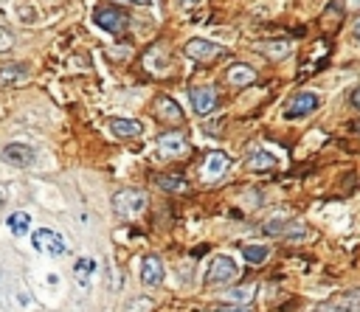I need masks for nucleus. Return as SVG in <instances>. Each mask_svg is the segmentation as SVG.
<instances>
[{
  "mask_svg": "<svg viewBox=\"0 0 360 312\" xmlns=\"http://www.w3.org/2000/svg\"><path fill=\"white\" fill-rule=\"evenodd\" d=\"M113 208L118 217H138L143 208H147V194L138 189H121L113 194Z\"/></svg>",
  "mask_w": 360,
  "mask_h": 312,
  "instance_id": "obj_1",
  "label": "nucleus"
},
{
  "mask_svg": "<svg viewBox=\"0 0 360 312\" xmlns=\"http://www.w3.org/2000/svg\"><path fill=\"white\" fill-rule=\"evenodd\" d=\"M237 262L231 256H214L205 273V284L208 287H220V284H231L237 279Z\"/></svg>",
  "mask_w": 360,
  "mask_h": 312,
  "instance_id": "obj_2",
  "label": "nucleus"
},
{
  "mask_svg": "<svg viewBox=\"0 0 360 312\" xmlns=\"http://www.w3.org/2000/svg\"><path fill=\"white\" fill-rule=\"evenodd\" d=\"M93 23L99 29L110 31V34H121L127 29V23H130V15L124 9H118V6H99L96 15H93Z\"/></svg>",
  "mask_w": 360,
  "mask_h": 312,
  "instance_id": "obj_3",
  "label": "nucleus"
},
{
  "mask_svg": "<svg viewBox=\"0 0 360 312\" xmlns=\"http://www.w3.org/2000/svg\"><path fill=\"white\" fill-rule=\"evenodd\" d=\"M183 51H186V56H191V59H197V62H211V59H217V56H223V54H226V48H223V45L211 42V40H200V37L189 40Z\"/></svg>",
  "mask_w": 360,
  "mask_h": 312,
  "instance_id": "obj_4",
  "label": "nucleus"
},
{
  "mask_svg": "<svg viewBox=\"0 0 360 312\" xmlns=\"http://www.w3.org/2000/svg\"><path fill=\"white\" fill-rule=\"evenodd\" d=\"M318 104H321V99H318L315 93H310V91H302V93H296L290 102H287V110H284V116H287V118H304V116L315 113V110H318Z\"/></svg>",
  "mask_w": 360,
  "mask_h": 312,
  "instance_id": "obj_5",
  "label": "nucleus"
},
{
  "mask_svg": "<svg viewBox=\"0 0 360 312\" xmlns=\"http://www.w3.org/2000/svg\"><path fill=\"white\" fill-rule=\"evenodd\" d=\"M0 158H3L9 166L29 169V166H34V161H37V152H34L31 146H26V143H9L3 152H0Z\"/></svg>",
  "mask_w": 360,
  "mask_h": 312,
  "instance_id": "obj_6",
  "label": "nucleus"
},
{
  "mask_svg": "<svg viewBox=\"0 0 360 312\" xmlns=\"http://www.w3.org/2000/svg\"><path fill=\"white\" fill-rule=\"evenodd\" d=\"M34 248L48 251L51 256H62L65 254V240L51 228H40V231H34Z\"/></svg>",
  "mask_w": 360,
  "mask_h": 312,
  "instance_id": "obj_7",
  "label": "nucleus"
},
{
  "mask_svg": "<svg viewBox=\"0 0 360 312\" xmlns=\"http://www.w3.org/2000/svg\"><path fill=\"white\" fill-rule=\"evenodd\" d=\"M189 99H191V107H194L197 116H208L214 107H217V91L214 88H191Z\"/></svg>",
  "mask_w": 360,
  "mask_h": 312,
  "instance_id": "obj_8",
  "label": "nucleus"
},
{
  "mask_svg": "<svg viewBox=\"0 0 360 312\" xmlns=\"http://www.w3.org/2000/svg\"><path fill=\"white\" fill-rule=\"evenodd\" d=\"M228 166H231V158L226 152H211L205 158V164H203V178L205 180H217L220 175L228 172Z\"/></svg>",
  "mask_w": 360,
  "mask_h": 312,
  "instance_id": "obj_9",
  "label": "nucleus"
},
{
  "mask_svg": "<svg viewBox=\"0 0 360 312\" xmlns=\"http://www.w3.org/2000/svg\"><path fill=\"white\" fill-rule=\"evenodd\" d=\"M158 152L164 155V158H178V155L189 152V143L180 132H166L158 138Z\"/></svg>",
  "mask_w": 360,
  "mask_h": 312,
  "instance_id": "obj_10",
  "label": "nucleus"
},
{
  "mask_svg": "<svg viewBox=\"0 0 360 312\" xmlns=\"http://www.w3.org/2000/svg\"><path fill=\"white\" fill-rule=\"evenodd\" d=\"M141 281L147 287H158L164 281V262L158 256H143V262H141Z\"/></svg>",
  "mask_w": 360,
  "mask_h": 312,
  "instance_id": "obj_11",
  "label": "nucleus"
},
{
  "mask_svg": "<svg viewBox=\"0 0 360 312\" xmlns=\"http://www.w3.org/2000/svg\"><path fill=\"white\" fill-rule=\"evenodd\" d=\"M26 79H29V68L20 62L0 68V88H15V85H23Z\"/></svg>",
  "mask_w": 360,
  "mask_h": 312,
  "instance_id": "obj_12",
  "label": "nucleus"
},
{
  "mask_svg": "<svg viewBox=\"0 0 360 312\" xmlns=\"http://www.w3.org/2000/svg\"><path fill=\"white\" fill-rule=\"evenodd\" d=\"M155 116H158L161 121H166V124H180V121H183L180 104L172 102L169 96H158V102H155Z\"/></svg>",
  "mask_w": 360,
  "mask_h": 312,
  "instance_id": "obj_13",
  "label": "nucleus"
},
{
  "mask_svg": "<svg viewBox=\"0 0 360 312\" xmlns=\"http://www.w3.org/2000/svg\"><path fill=\"white\" fill-rule=\"evenodd\" d=\"M110 132H113L116 138H121V141H132V138H141L143 127H141V121H130V118H113V121H110Z\"/></svg>",
  "mask_w": 360,
  "mask_h": 312,
  "instance_id": "obj_14",
  "label": "nucleus"
},
{
  "mask_svg": "<svg viewBox=\"0 0 360 312\" xmlns=\"http://www.w3.org/2000/svg\"><path fill=\"white\" fill-rule=\"evenodd\" d=\"M228 82H231L234 88H248V85H253V82H256V70H253L251 65L237 62V65H231V68H228Z\"/></svg>",
  "mask_w": 360,
  "mask_h": 312,
  "instance_id": "obj_15",
  "label": "nucleus"
},
{
  "mask_svg": "<svg viewBox=\"0 0 360 312\" xmlns=\"http://www.w3.org/2000/svg\"><path fill=\"white\" fill-rule=\"evenodd\" d=\"M265 233H270V237H304V228H290V222L284 219H270L265 225Z\"/></svg>",
  "mask_w": 360,
  "mask_h": 312,
  "instance_id": "obj_16",
  "label": "nucleus"
},
{
  "mask_svg": "<svg viewBox=\"0 0 360 312\" xmlns=\"http://www.w3.org/2000/svg\"><path fill=\"white\" fill-rule=\"evenodd\" d=\"M276 166V158L267 152V149H259V152H253L251 158H248V169L251 172H270Z\"/></svg>",
  "mask_w": 360,
  "mask_h": 312,
  "instance_id": "obj_17",
  "label": "nucleus"
},
{
  "mask_svg": "<svg viewBox=\"0 0 360 312\" xmlns=\"http://www.w3.org/2000/svg\"><path fill=\"white\" fill-rule=\"evenodd\" d=\"M93 270H96V262H93V259H79L77 267H74V279H77L82 287H91Z\"/></svg>",
  "mask_w": 360,
  "mask_h": 312,
  "instance_id": "obj_18",
  "label": "nucleus"
},
{
  "mask_svg": "<svg viewBox=\"0 0 360 312\" xmlns=\"http://www.w3.org/2000/svg\"><path fill=\"white\" fill-rule=\"evenodd\" d=\"M9 231L15 233V237H23V233H29V225H31V217L26 214V211H15L12 217H9Z\"/></svg>",
  "mask_w": 360,
  "mask_h": 312,
  "instance_id": "obj_19",
  "label": "nucleus"
},
{
  "mask_svg": "<svg viewBox=\"0 0 360 312\" xmlns=\"http://www.w3.org/2000/svg\"><path fill=\"white\" fill-rule=\"evenodd\" d=\"M155 180H158V186L164 192H186L189 189L186 180H183V175H158Z\"/></svg>",
  "mask_w": 360,
  "mask_h": 312,
  "instance_id": "obj_20",
  "label": "nucleus"
},
{
  "mask_svg": "<svg viewBox=\"0 0 360 312\" xmlns=\"http://www.w3.org/2000/svg\"><path fill=\"white\" fill-rule=\"evenodd\" d=\"M267 248L265 245H248V248H242V256L251 262V265H262L265 259H267Z\"/></svg>",
  "mask_w": 360,
  "mask_h": 312,
  "instance_id": "obj_21",
  "label": "nucleus"
},
{
  "mask_svg": "<svg viewBox=\"0 0 360 312\" xmlns=\"http://www.w3.org/2000/svg\"><path fill=\"white\" fill-rule=\"evenodd\" d=\"M315 312H354V304L349 298H338V301H329L327 306H318Z\"/></svg>",
  "mask_w": 360,
  "mask_h": 312,
  "instance_id": "obj_22",
  "label": "nucleus"
},
{
  "mask_svg": "<svg viewBox=\"0 0 360 312\" xmlns=\"http://www.w3.org/2000/svg\"><path fill=\"white\" fill-rule=\"evenodd\" d=\"M262 51L273 59H281V56L290 54V42H267V45H262Z\"/></svg>",
  "mask_w": 360,
  "mask_h": 312,
  "instance_id": "obj_23",
  "label": "nucleus"
},
{
  "mask_svg": "<svg viewBox=\"0 0 360 312\" xmlns=\"http://www.w3.org/2000/svg\"><path fill=\"white\" fill-rule=\"evenodd\" d=\"M228 298H231L234 304L251 301V298H253V287H240V290H231V292H228Z\"/></svg>",
  "mask_w": 360,
  "mask_h": 312,
  "instance_id": "obj_24",
  "label": "nucleus"
},
{
  "mask_svg": "<svg viewBox=\"0 0 360 312\" xmlns=\"http://www.w3.org/2000/svg\"><path fill=\"white\" fill-rule=\"evenodd\" d=\"M12 45H15V37L6 29H0V51H9Z\"/></svg>",
  "mask_w": 360,
  "mask_h": 312,
  "instance_id": "obj_25",
  "label": "nucleus"
},
{
  "mask_svg": "<svg viewBox=\"0 0 360 312\" xmlns=\"http://www.w3.org/2000/svg\"><path fill=\"white\" fill-rule=\"evenodd\" d=\"M217 312H251L248 306H242V304H228V306H220Z\"/></svg>",
  "mask_w": 360,
  "mask_h": 312,
  "instance_id": "obj_26",
  "label": "nucleus"
},
{
  "mask_svg": "<svg viewBox=\"0 0 360 312\" xmlns=\"http://www.w3.org/2000/svg\"><path fill=\"white\" fill-rule=\"evenodd\" d=\"M118 3H132V6H147L150 0H118Z\"/></svg>",
  "mask_w": 360,
  "mask_h": 312,
  "instance_id": "obj_27",
  "label": "nucleus"
},
{
  "mask_svg": "<svg viewBox=\"0 0 360 312\" xmlns=\"http://www.w3.org/2000/svg\"><path fill=\"white\" fill-rule=\"evenodd\" d=\"M352 104L360 110V88H357V91H352Z\"/></svg>",
  "mask_w": 360,
  "mask_h": 312,
  "instance_id": "obj_28",
  "label": "nucleus"
},
{
  "mask_svg": "<svg viewBox=\"0 0 360 312\" xmlns=\"http://www.w3.org/2000/svg\"><path fill=\"white\" fill-rule=\"evenodd\" d=\"M197 3V0H183V6H194Z\"/></svg>",
  "mask_w": 360,
  "mask_h": 312,
  "instance_id": "obj_29",
  "label": "nucleus"
},
{
  "mask_svg": "<svg viewBox=\"0 0 360 312\" xmlns=\"http://www.w3.org/2000/svg\"><path fill=\"white\" fill-rule=\"evenodd\" d=\"M354 34H357V37H360V20H357V23H354Z\"/></svg>",
  "mask_w": 360,
  "mask_h": 312,
  "instance_id": "obj_30",
  "label": "nucleus"
},
{
  "mask_svg": "<svg viewBox=\"0 0 360 312\" xmlns=\"http://www.w3.org/2000/svg\"><path fill=\"white\" fill-rule=\"evenodd\" d=\"M357 132H360V121H357Z\"/></svg>",
  "mask_w": 360,
  "mask_h": 312,
  "instance_id": "obj_31",
  "label": "nucleus"
}]
</instances>
